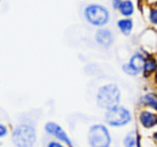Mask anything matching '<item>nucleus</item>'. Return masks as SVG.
Here are the masks:
<instances>
[{
	"mask_svg": "<svg viewBox=\"0 0 157 147\" xmlns=\"http://www.w3.org/2000/svg\"><path fill=\"white\" fill-rule=\"evenodd\" d=\"M85 17L94 26H102L109 21V12L99 5H90L85 9Z\"/></svg>",
	"mask_w": 157,
	"mask_h": 147,
	"instance_id": "obj_3",
	"label": "nucleus"
},
{
	"mask_svg": "<svg viewBox=\"0 0 157 147\" xmlns=\"http://www.w3.org/2000/svg\"><path fill=\"white\" fill-rule=\"evenodd\" d=\"M123 69H124V71L126 72V73H128V74H130V75H136V74L138 73L137 71H136L135 69H133L132 67H131L130 65H125L124 67H123Z\"/></svg>",
	"mask_w": 157,
	"mask_h": 147,
	"instance_id": "obj_15",
	"label": "nucleus"
},
{
	"mask_svg": "<svg viewBox=\"0 0 157 147\" xmlns=\"http://www.w3.org/2000/svg\"><path fill=\"white\" fill-rule=\"evenodd\" d=\"M120 11L124 16H130L131 14L133 13V5H132V2H131V1H129V0H125V1H123L122 5H121Z\"/></svg>",
	"mask_w": 157,
	"mask_h": 147,
	"instance_id": "obj_10",
	"label": "nucleus"
},
{
	"mask_svg": "<svg viewBox=\"0 0 157 147\" xmlns=\"http://www.w3.org/2000/svg\"><path fill=\"white\" fill-rule=\"evenodd\" d=\"M157 68V63L154 59H147L145 60V65H144V71L146 73H151V72L155 71Z\"/></svg>",
	"mask_w": 157,
	"mask_h": 147,
	"instance_id": "obj_13",
	"label": "nucleus"
},
{
	"mask_svg": "<svg viewBox=\"0 0 157 147\" xmlns=\"http://www.w3.org/2000/svg\"><path fill=\"white\" fill-rule=\"evenodd\" d=\"M48 147H63V145L60 144V143H57V142H51L50 144H48Z\"/></svg>",
	"mask_w": 157,
	"mask_h": 147,
	"instance_id": "obj_18",
	"label": "nucleus"
},
{
	"mask_svg": "<svg viewBox=\"0 0 157 147\" xmlns=\"http://www.w3.org/2000/svg\"><path fill=\"white\" fill-rule=\"evenodd\" d=\"M122 2L123 1H121V0H113V7L115 8V9H120Z\"/></svg>",
	"mask_w": 157,
	"mask_h": 147,
	"instance_id": "obj_17",
	"label": "nucleus"
},
{
	"mask_svg": "<svg viewBox=\"0 0 157 147\" xmlns=\"http://www.w3.org/2000/svg\"><path fill=\"white\" fill-rule=\"evenodd\" d=\"M13 142L18 147H31L36 141L35 129L31 126L21 125L13 132Z\"/></svg>",
	"mask_w": 157,
	"mask_h": 147,
	"instance_id": "obj_2",
	"label": "nucleus"
},
{
	"mask_svg": "<svg viewBox=\"0 0 157 147\" xmlns=\"http://www.w3.org/2000/svg\"><path fill=\"white\" fill-rule=\"evenodd\" d=\"M90 143L92 147H108L110 144V134L102 125L92 127L90 131Z\"/></svg>",
	"mask_w": 157,
	"mask_h": 147,
	"instance_id": "obj_4",
	"label": "nucleus"
},
{
	"mask_svg": "<svg viewBox=\"0 0 157 147\" xmlns=\"http://www.w3.org/2000/svg\"><path fill=\"white\" fill-rule=\"evenodd\" d=\"M98 105L108 111L117 107L120 102V90L114 84H109L101 87L97 96Z\"/></svg>",
	"mask_w": 157,
	"mask_h": 147,
	"instance_id": "obj_1",
	"label": "nucleus"
},
{
	"mask_svg": "<svg viewBox=\"0 0 157 147\" xmlns=\"http://www.w3.org/2000/svg\"><path fill=\"white\" fill-rule=\"evenodd\" d=\"M125 146L137 147V138H136V134L133 132L126 136V138H125Z\"/></svg>",
	"mask_w": 157,
	"mask_h": 147,
	"instance_id": "obj_14",
	"label": "nucleus"
},
{
	"mask_svg": "<svg viewBox=\"0 0 157 147\" xmlns=\"http://www.w3.org/2000/svg\"><path fill=\"white\" fill-rule=\"evenodd\" d=\"M143 103L152 106L153 108L157 111V96H155L154 93H148L143 98Z\"/></svg>",
	"mask_w": 157,
	"mask_h": 147,
	"instance_id": "obj_12",
	"label": "nucleus"
},
{
	"mask_svg": "<svg viewBox=\"0 0 157 147\" xmlns=\"http://www.w3.org/2000/svg\"><path fill=\"white\" fill-rule=\"evenodd\" d=\"M45 129L46 131L48 132L50 134H53V135L56 136L58 140L63 141V142H65L66 144H68L69 146H72V143L71 141H70V138L67 136V134H66V132L63 131V129H61L59 126H57L56 123H48V125L45 126Z\"/></svg>",
	"mask_w": 157,
	"mask_h": 147,
	"instance_id": "obj_6",
	"label": "nucleus"
},
{
	"mask_svg": "<svg viewBox=\"0 0 157 147\" xmlns=\"http://www.w3.org/2000/svg\"><path fill=\"white\" fill-rule=\"evenodd\" d=\"M141 123L146 128H151L157 123V115L152 114L150 112H143L140 115Z\"/></svg>",
	"mask_w": 157,
	"mask_h": 147,
	"instance_id": "obj_8",
	"label": "nucleus"
},
{
	"mask_svg": "<svg viewBox=\"0 0 157 147\" xmlns=\"http://www.w3.org/2000/svg\"><path fill=\"white\" fill-rule=\"evenodd\" d=\"M6 131H7V130H6L5 126H3V125L0 126V136H3V135H5Z\"/></svg>",
	"mask_w": 157,
	"mask_h": 147,
	"instance_id": "obj_19",
	"label": "nucleus"
},
{
	"mask_svg": "<svg viewBox=\"0 0 157 147\" xmlns=\"http://www.w3.org/2000/svg\"><path fill=\"white\" fill-rule=\"evenodd\" d=\"M129 65H130L131 67H132L133 69H135L136 71L139 73V72L141 71L142 69H144L145 60H144V58L141 56V55L137 54V55H135V56H133L132 58L130 59V62H129Z\"/></svg>",
	"mask_w": 157,
	"mask_h": 147,
	"instance_id": "obj_9",
	"label": "nucleus"
},
{
	"mask_svg": "<svg viewBox=\"0 0 157 147\" xmlns=\"http://www.w3.org/2000/svg\"><path fill=\"white\" fill-rule=\"evenodd\" d=\"M117 26L123 33L128 35V33L131 31V29H132V21L131 20H121V21H118Z\"/></svg>",
	"mask_w": 157,
	"mask_h": 147,
	"instance_id": "obj_11",
	"label": "nucleus"
},
{
	"mask_svg": "<svg viewBox=\"0 0 157 147\" xmlns=\"http://www.w3.org/2000/svg\"><path fill=\"white\" fill-rule=\"evenodd\" d=\"M150 18H151V22L154 23V24H157V10H153L151 12Z\"/></svg>",
	"mask_w": 157,
	"mask_h": 147,
	"instance_id": "obj_16",
	"label": "nucleus"
},
{
	"mask_svg": "<svg viewBox=\"0 0 157 147\" xmlns=\"http://www.w3.org/2000/svg\"><path fill=\"white\" fill-rule=\"evenodd\" d=\"M154 138H155V140L157 141V133H156V134H155V135H154Z\"/></svg>",
	"mask_w": 157,
	"mask_h": 147,
	"instance_id": "obj_20",
	"label": "nucleus"
},
{
	"mask_svg": "<svg viewBox=\"0 0 157 147\" xmlns=\"http://www.w3.org/2000/svg\"><path fill=\"white\" fill-rule=\"evenodd\" d=\"M130 119L131 116L129 111H127L124 107H121V106H117L111 111H108L105 114V121L109 125L115 126V127L126 125L127 123L130 121Z\"/></svg>",
	"mask_w": 157,
	"mask_h": 147,
	"instance_id": "obj_5",
	"label": "nucleus"
},
{
	"mask_svg": "<svg viewBox=\"0 0 157 147\" xmlns=\"http://www.w3.org/2000/svg\"><path fill=\"white\" fill-rule=\"evenodd\" d=\"M96 40L100 45L108 47L113 42V37H112V33L110 30H108V29H100L96 33Z\"/></svg>",
	"mask_w": 157,
	"mask_h": 147,
	"instance_id": "obj_7",
	"label": "nucleus"
}]
</instances>
